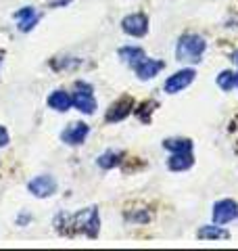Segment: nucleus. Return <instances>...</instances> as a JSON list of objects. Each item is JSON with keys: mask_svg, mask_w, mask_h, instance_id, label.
Instances as JSON below:
<instances>
[{"mask_svg": "<svg viewBox=\"0 0 238 251\" xmlns=\"http://www.w3.org/2000/svg\"><path fill=\"white\" fill-rule=\"evenodd\" d=\"M71 103L77 111H82L86 115H92L96 111V99H94V88L88 82H75L73 94H71Z\"/></svg>", "mask_w": 238, "mask_h": 251, "instance_id": "3", "label": "nucleus"}, {"mask_svg": "<svg viewBox=\"0 0 238 251\" xmlns=\"http://www.w3.org/2000/svg\"><path fill=\"white\" fill-rule=\"evenodd\" d=\"M117 52H119V57H121V61H125L132 67L136 65L138 61L144 59V50H142L140 46H121Z\"/></svg>", "mask_w": 238, "mask_h": 251, "instance_id": "16", "label": "nucleus"}, {"mask_svg": "<svg viewBox=\"0 0 238 251\" xmlns=\"http://www.w3.org/2000/svg\"><path fill=\"white\" fill-rule=\"evenodd\" d=\"M165 149H169L171 153H188L192 151V140L188 138H167L163 143Z\"/></svg>", "mask_w": 238, "mask_h": 251, "instance_id": "18", "label": "nucleus"}, {"mask_svg": "<svg viewBox=\"0 0 238 251\" xmlns=\"http://www.w3.org/2000/svg\"><path fill=\"white\" fill-rule=\"evenodd\" d=\"M11 143V136H9V130L4 128V126H0V149L6 147Z\"/></svg>", "mask_w": 238, "mask_h": 251, "instance_id": "19", "label": "nucleus"}, {"mask_svg": "<svg viewBox=\"0 0 238 251\" xmlns=\"http://www.w3.org/2000/svg\"><path fill=\"white\" fill-rule=\"evenodd\" d=\"M67 226H71V232H84V234H88V237H96V234H98V226H100L98 209L96 207L79 209L77 214L69 216Z\"/></svg>", "mask_w": 238, "mask_h": 251, "instance_id": "2", "label": "nucleus"}, {"mask_svg": "<svg viewBox=\"0 0 238 251\" xmlns=\"http://www.w3.org/2000/svg\"><path fill=\"white\" fill-rule=\"evenodd\" d=\"M0 63H2V59H0Z\"/></svg>", "mask_w": 238, "mask_h": 251, "instance_id": "22", "label": "nucleus"}, {"mask_svg": "<svg viewBox=\"0 0 238 251\" xmlns=\"http://www.w3.org/2000/svg\"><path fill=\"white\" fill-rule=\"evenodd\" d=\"M15 19H17V29L19 31H31L34 25L40 21V13L34 9V6H25L15 13Z\"/></svg>", "mask_w": 238, "mask_h": 251, "instance_id": "11", "label": "nucleus"}, {"mask_svg": "<svg viewBox=\"0 0 238 251\" xmlns=\"http://www.w3.org/2000/svg\"><path fill=\"white\" fill-rule=\"evenodd\" d=\"M121 29L134 38H144L148 34V17L144 13H132L121 19Z\"/></svg>", "mask_w": 238, "mask_h": 251, "instance_id": "5", "label": "nucleus"}, {"mask_svg": "<svg viewBox=\"0 0 238 251\" xmlns=\"http://www.w3.org/2000/svg\"><path fill=\"white\" fill-rule=\"evenodd\" d=\"M88 134H90V126L88 124L73 122L61 132V140L65 145H69V147H79V145H84V140L88 138Z\"/></svg>", "mask_w": 238, "mask_h": 251, "instance_id": "6", "label": "nucleus"}, {"mask_svg": "<svg viewBox=\"0 0 238 251\" xmlns=\"http://www.w3.org/2000/svg\"><path fill=\"white\" fill-rule=\"evenodd\" d=\"M27 191L38 199L52 197V195L57 193V180H54L50 174H40L27 182Z\"/></svg>", "mask_w": 238, "mask_h": 251, "instance_id": "4", "label": "nucleus"}, {"mask_svg": "<svg viewBox=\"0 0 238 251\" xmlns=\"http://www.w3.org/2000/svg\"><path fill=\"white\" fill-rule=\"evenodd\" d=\"M198 239H209V241H217V239H230V232L226 228H221V224H211V226H201L198 228Z\"/></svg>", "mask_w": 238, "mask_h": 251, "instance_id": "15", "label": "nucleus"}, {"mask_svg": "<svg viewBox=\"0 0 238 251\" xmlns=\"http://www.w3.org/2000/svg\"><path fill=\"white\" fill-rule=\"evenodd\" d=\"M132 99L130 97H121L119 100H115L113 105L109 107V111H107V115H105V120L107 122H111V124H117V122H121V120H125V117L130 115V111H132Z\"/></svg>", "mask_w": 238, "mask_h": 251, "instance_id": "10", "label": "nucleus"}, {"mask_svg": "<svg viewBox=\"0 0 238 251\" xmlns=\"http://www.w3.org/2000/svg\"><path fill=\"white\" fill-rule=\"evenodd\" d=\"M192 163H194L192 151H188V153H171V157L167 159V168L171 172H184L188 168H192Z\"/></svg>", "mask_w": 238, "mask_h": 251, "instance_id": "13", "label": "nucleus"}, {"mask_svg": "<svg viewBox=\"0 0 238 251\" xmlns=\"http://www.w3.org/2000/svg\"><path fill=\"white\" fill-rule=\"evenodd\" d=\"M238 218V203L234 199H221L213 205V222L215 224H230Z\"/></svg>", "mask_w": 238, "mask_h": 251, "instance_id": "7", "label": "nucleus"}, {"mask_svg": "<svg viewBox=\"0 0 238 251\" xmlns=\"http://www.w3.org/2000/svg\"><path fill=\"white\" fill-rule=\"evenodd\" d=\"M207 50V42L198 34H184L180 36L176 44V61L180 63H198Z\"/></svg>", "mask_w": 238, "mask_h": 251, "instance_id": "1", "label": "nucleus"}, {"mask_svg": "<svg viewBox=\"0 0 238 251\" xmlns=\"http://www.w3.org/2000/svg\"><path fill=\"white\" fill-rule=\"evenodd\" d=\"M71 0H57V2H52V6H59V4H67Z\"/></svg>", "mask_w": 238, "mask_h": 251, "instance_id": "20", "label": "nucleus"}, {"mask_svg": "<svg viewBox=\"0 0 238 251\" xmlns=\"http://www.w3.org/2000/svg\"><path fill=\"white\" fill-rule=\"evenodd\" d=\"M48 107L54 109V111H61V113L69 111V109L73 107V103H71V94L65 92V90H54V92H50Z\"/></svg>", "mask_w": 238, "mask_h": 251, "instance_id": "12", "label": "nucleus"}, {"mask_svg": "<svg viewBox=\"0 0 238 251\" xmlns=\"http://www.w3.org/2000/svg\"><path fill=\"white\" fill-rule=\"evenodd\" d=\"M194 75H196L194 69H182V72H176L173 75H169L167 80H165L163 90L167 92V94H176L180 90L188 88V86L194 82Z\"/></svg>", "mask_w": 238, "mask_h": 251, "instance_id": "8", "label": "nucleus"}, {"mask_svg": "<svg viewBox=\"0 0 238 251\" xmlns=\"http://www.w3.org/2000/svg\"><path fill=\"white\" fill-rule=\"evenodd\" d=\"M232 61H234V63H236V65H238V50H236V52L232 54Z\"/></svg>", "mask_w": 238, "mask_h": 251, "instance_id": "21", "label": "nucleus"}, {"mask_svg": "<svg viewBox=\"0 0 238 251\" xmlns=\"http://www.w3.org/2000/svg\"><path fill=\"white\" fill-rule=\"evenodd\" d=\"M165 67V63L163 61H159V59H142L138 61L136 65H134V72H136L138 75V80L142 82H146V80H153L155 75H159V72Z\"/></svg>", "mask_w": 238, "mask_h": 251, "instance_id": "9", "label": "nucleus"}, {"mask_svg": "<svg viewBox=\"0 0 238 251\" xmlns=\"http://www.w3.org/2000/svg\"><path fill=\"white\" fill-rule=\"evenodd\" d=\"M217 86L224 92H230V90H238V72H232V69H224L219 72L217 75Z\"/></svg>", "mask_w": 238, "mask_h": 251, "instance_id": "14", "label": "nucleus"}, {"mask_svg": "<svg viewBox=\"0 0 238 251\" xmlns=\"http://www.w3.org/2000/svg\"><path fill=\"white\" fill-rule=\"evenodd\" d=\"M121 161H123V153L121 151H107V153H102L96 159L98 168H102V170H113Z\"/></svg>", "mask_w": 238, "mask_h": 251, "instance_id": "17", "label": "nucleus"}]
</instances>
